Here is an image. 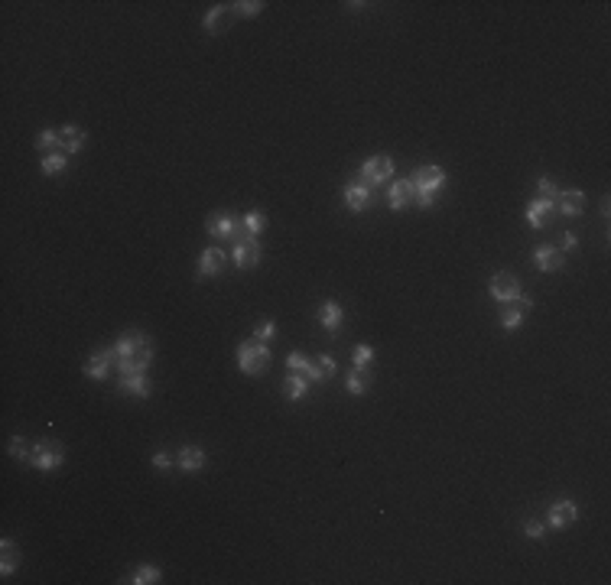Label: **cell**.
<instances>
[{"label":"cell","mask_w":611,"mask_h":585,"mask_svg":"<svg viewBox=\"0 0 611 585\" xmlns=\"http://www.w3.org/2000/svg\"><path fill=\"white\" fill-rule=\"evenodd\" d=\"M231 13H234V7H225V4L212 7L208 13H205V33H221V30H228Z\"/></svg>","instance_id":"cell-18"},{"label":"cell","mask_w":611,"mask_h":585,"mask_svg":"<svg viewBox=\"0 0 611 585\" xmlns=\"http://www.w3.org/2000/svg\"><path fill=\"white\" fill-rule=\"evenodd\" d=\"M582 208H586V192H582V189H566V192H560V212L566 215V218L582 215Z\"/></svg>","instance_id":"cell-17"},{"label":"cell","mask_w":611,"mask_h":585,"mask_svg":"<svg viewBox=\"0 0 611 585\" xmlns=\"http://www.w3.org/2000/svg\"><path fill=\"white\" fill-rule=\"evenodd\" d=\"M391 176H393L391 156H367V160L361 163V179H365L367 186H381V182H387Z\"/></svg>","instance_id":"cell-5"},{"label":"cell","mask_w":611,"mask_h":585,"mask_svg":"<svg viewBox=\"0 0 611 585\" xmlns=\"http://www.w3.org/2000/svg\"><path fill=\"white\" fill-rule=\"evenodd\" d=\"M410 202H413V179H397L391 186V192H387V205H391L393 212H400Z\"/></svg>","instance_id":"cell-15"},{"label":"cell","mask_w":611,"mask_h":585,"mask_svg":"<svg viewBox=\"0 0 611 585\" xmlns=\"http://www.w3.org/2000/svg\"><path fill=\"white\" fill-rule=\"evenodd\" d=\"M273 335H277V322H273V319H263V322L254 329V339L257 341H270Z\"/></svg>","instance_id":"cell-34"},{"label":"cell","mask_w":611,"mask_h":585,"mask_svg":"<svg viewBox=\"0 0 611 585\" xmlns=\"http://www.w3.org/2000/svg\"><path fill=\"white\" fill-rule=\"evenodd\" d=\"M160 579H163V572H160V569H156V566H150V562H146V566H140V569H137V572L127 579V582H134V585H153V582H160Z\"/></svg>","instance_id":"cell-28"},{"label":"cell","mask_w":611,"mask_h":585,"mask_svg":"<svg viewBox=\"0 0 611 585\" xmlns=\"http://www.w3.org/2000/svg\"><path fill=\"white\" fill-rule=\"evenodd\" d=\"M351 361H355V367H367L374 361V348L371 345H358L355 355H351Z\"/></svg>","instance_id":"cell-31"},{"label":"cell","mask_w":611,"mask_h":585,"mask_svg":"<svg viewBox=\"0 0 611 585\" xmlns=\"http://www.w3.org/2000/svg\"><path fill=\"white\" fill-rule=\"evenodd\" d=\"M341 319H345V313H341V306L335 303V299H325V303L319 306V322H322L325 332H339Z\"/></svg>","instance_id":"cell-20"},{"label":"cell","mask_w":611,"mask_h":585,"mask_svg":"<svg viewBox=\"0 0 611 585\" xmlns=\"http://www.w3.org/2000/svg\"><path fill=\"white\" fill-rule=\"evenodd\" d=\"M114 351H118V358H140V355H150L153 345L146 341L144 332H124L118 341H114Z\"/></svg>","instance_id":"cell-6"},{"label":"cell","mask_w":611,"mask_h":585,"mask_svg":"<svg viewBox=\"0 0 611 585\" xmlns=\"http://www.w3.org/2000/svg\"><path fill=\"white\" fill-rule=\"evenodd\" d=\"M553 208H556L553 199H534V202L527 205V225L530 228H546L553 218Z\"/></svg>","instance_id":"cell-14"},{"label":"cell","mask_w":611,"mask_h":585,"mask_svg":"<svg viewBox=\"0 0 611 585\" xmlns=\"http://www.w3.org/2000/svg\"><path fill=\"white\" fill-rule=\"evenodd\" d=\"M491 296L498 299V303H514V299L520 296V280L514 277V273H494L491 277Z\"/></svg>","instance_id":"cell-8"},{"label":"cell","mask_w":611,"mask_h":585,"mask_svg":"<svg viewBox=\"0 0 611 585\" xmlns=\"http://www.w3.org/2000/svg\"><path fill=\"white\" fill-rule=\"evenodd\" d=\"M534 263L543 273H556L562 267V251H560V247H536V251H534Z\"/></svg>","instance_id":"cell-19"},{"label":"cell","mask_w":611,"mask_h":585,"mask_svg":"<svg viewBox=\"0 0 611 585\" xmlns=\"http://www.w3.org/2000/svg\"><path fill=\"white\" fill-rule=\"evenodd\" d=\"M341 195H345V205H348L351 212H365L367 205H371V186H367L365 179H361V182H358V179L345 182Z\"/></svg>","instance_id":"cell-10"},{"label":"cell","mask_w":611,"mask_h":585,"mask_svg":"<svg viewBox=\"0 0 611 585\" xmlns=\"http://www.w3.org/2000/svg\"><path fill=\"white\" fill-rule=\"evenodd\" d=\"M260 263V247H257V238H241L234 241V267L238 270H251Z\"/></svg>","instance_id":"cell-11"},{"label":"cell","mask_w":611,"mask_h":585,"mask_svg":"<svg viewBox=\"0 0 611 585\" xmlns=\"http://www.w3.org/2000/svg\"><path fill=\"white\" fill-rule=\"evenodd\" d=\"M579 520V508H576V501H553L550 504V527L553 530H566V527H572Z\"/></svg>","instance_id":"cell-9"},{"label":"cell","mask_w":611,"mask_h":585,"mask_svg":"<svg viewBox=\"0 0 611 585\" xmlns=\"http://www.w3.org/2000/svg\"><path fill=\"white\" fill-rule=\"evenodd\" d=\"M306 365H309V358H306V355H299V351H293V355L286 358V367H289V371H293V374L306 371Z\"/></svg>","instance_id":"cell-37"},{"label":"cell","mask_w":611,"mask_h":585,"mask_svg":"<svg viewBox=\"0 0 611 585\" xmlns=\"http://www.w3.org/2000/svg\"><path fill=\"white\" fill-rule=\"evenodd\" d=\"M65 462V446L56 439H43L33 446V455H30V465L39 468V472H56V468Z\"/></svg>","instance_id":"cell-3"},{"label":"cell","mask_w":611,"mask_h":585,"mask_svg":"<svg viewBox=\"0 0 611 585\" xmlns=\"http://www.w3.org/2000/svg\"><path fill=\"white\" fill-rule=\"evenodd\" d=\"M241 225H244V234H247V238H257V234L267 228V215L254 208V212H247L244 218H241Z\"/></svg>","instance_id":"cell-25"},{"label":"cell","mask_w":611,"mask_h":585,"mask_svg":"<svg viewBox=\"0 0 611 585\" xmlns=\"http://www.w3.org/2000/svg\"><path fill=\"white\" fill-rule=\"evenodd\" d=\"M530 299L527 296H517L514 299V303H508L504 306V313H501V325L508 332H514V329H520V325H524V319H527V313H530Z\"/></svg>","instance_id":"cell-13"},{"label":"cell","mask_w":611,"mask_h":585,"mask_svg":"<svg viewBox=\"0 0 611 585\" xmlns=\"http://www.w3.org/2000/svg\"><path fill=\"white\" fill-rule=\"evenodd\" d=\"M205 231L212 234V238H221V241H241L247 238L244 234V225H241L238 218L231 212H215L208 215V221H205Z\"/></svg>","instance_id":"cell-4"},{"label":"cell","mask_w":611,"mask_h":585,"mask_svg":"<svg viewBox=\"0 0 611 585\" xmlns=\"http://www.w3.org/2000/svg\"><path fill=\"white\" fill-rule=\"evenodd\" d=\"M576 244H579V238L572 234V231H566V234L560 238V251H576Z\"/></svg>","instance_id":"cell-40"},{"label":"cell","mask_w":611,"mask_h":585,"mask_svg":"<svg viewBox=\"0 0 611 585\" xmlns=\"http://www.w3.org/2000/svg\"><path fill=\"white\" fill-rule=\"evenodd\" d=\"M306 377H309V381H313V384L325 381V374L319 371V365H315V361H309V365H306Z\"/></svg>","instance_id":"cell-39"},{"label":"cell","mask_w":611,"mask_h":585,"mask_svg":"<svg viewBox=\"0 0 611 585\" xmlns=\"http://www.w3.org/2000/svg\"><path fill=\"white\" fill-rule=\"evenodd\" d=\"M120 390H127L134 397H150V381H146V374H124Z\"/></svg>","instance_id":"cell-22"},{"label":"cell","mask_w":611,"mask_h":585,"mask_svg":"<svg viewBox=\"0 0 611 585\" xmlns=\"http://www.w3.org/2000/svg\"><path fill=\"white\" fill-rule=\"evenodd\" d=\"M0 550H4V562H0V576H10L13 569L20 566V553L13 540H0Z\"/></svg>","instance_id":"cell-23"},{"label":"cell","mask_w":611,"mask_h":585,"mask_svg":"<svg viewBox=\"0 0 611 585\" xmlns=\"http://www.w3.org/2000/svg\"><path fill=\"white\" fill-rule=\"evenodd\" d=\"M36 146H39V150H52V146H59V130H39V137H36Z\"/></svg>","instance_id":"cell-33"},{"label":"cell","mask_w":611,"mask_h":585,"mask_svg":"<svg viewBox=\"0 0 611 585\" xmlns=\"http://www.w3.org/2000/svg\"><path fill=\"white\" fill-rule=\"evenodd\" d=\"M309 377H303V374H289L286 377V400H293V403H296V400H303L306 394H309Z\"/></svg>","instance_id":"cell-24"},{"label":"cell","mask_w":611,"mask_h":585,"mask_svg":"<svg viewBox=\"0 0 611 585\" xmlns=\"http://www.w3.org/2000/svg\"><path fill=\"white\" fill-rule=\"evenodd\" d=\"M270 365V348L267 341H257V339H244L238 345V367L247 374V377H257V374L267 371Z\"/></svg>","instance_id":"cell-2"},{"label":"cell","mask_w":611,"mask_h":585,"mask_svg":"<svg viewBox=\"0 0 611 585\" xmlns=\"http://www.w3.org/2000/svg\"><path fill=\"white\" fill-rule=\"evenodd\" d=\"M179 465V455H172V452H156L153 455V468H160V472H166V468Z\"/></svg>","instance_id":"cell-35"},{"label":"cell","mask_w":611,"mask_h":585,"mask_svg":"<svg viewBox=\"0 0 611 585\" xmlns=\"http://www.w3.org/2000/svg\"><path fill=\"white\" fill-rule=\"evenodd\" d=\"M315 365H319V371H322L325 377H332V374L339 371V365H335V358H332V355H322L319 361H315Z\"/></svg>","instance_id":"cell-38"},{"label":"cell","mask_w":611,"mask_h":585,"mask_svg":"<svg viewBox=\"0 0 611 585\" xmlns=\"http://www.w3.org/2000/svg\"><path fill=\"white\" fill-rule=\"evenodd\" d=\"M33 446H36V442H30L26 436H13V439H10V446H7V452L13 458H26V462H30V455H33Z\"/></svg>","instance_id":"cell-29"},{"label":"cell","mask_w":611,"mask_h":585,"mask_svg":"<svg viewBox=\"0 0 611 585\" xmlns=\"http://www.w3.org/2000/svg\"><path fill=\"white\" fill-rule=\"evenodd\" d=\"M228 267V254L221 247H205L199 257V277H218Z\"/></svg>","instance_id":"cell-12"},{"label":"cell","mask_w":611,"mask_h":585,"mask_svg":"<svg viewBox=\"0 0 611 585\" xmlns=\"http://www.w3.org/2000/svg\"><path fill=\"white\" fill-rule=\"evenodd\" d=\"M442 182H446V170L442 166H420L413 176V202L420 205V208H429V205L436 202V195H439Z\"/></svg>","instance_id":"cell-1"},{"label":"cell","mask_w":611,"mask_h":585,"mask_svg":"<svg viewBox=\"0 0 611 585\" xmlns=\"http://www.w3.org/2000/svg\"><path fill=\"white\" fill-rule=\"evenodd\" d=\"M536 189H540V199H553V202H556V199H560V186H556V182H553V179H536Z\"/></svg>","instance_id":"cell-32"},{"label":"cell","mask_w":611,"mask_h":585,"mask_svg":"<svg viewBox=\"0 0 611 585\" xmlns=\"http://www.w3.org/2000/svg\"><path fill=\"white\" fill-rule=\"evenodd\" d=\"M524 534L530 536V540H540V536L546 534V527L540 524V520H536V517H530V520H524Z\"/></svg>","instance_id":"cell-36"},{"label":"cell","mask_w":611,"mask_h":585,"mask_svg":"<svg viewBox=\"0 0 611 585\" xmlns=\"http://www.w3.org/2000/svg\"><path fill=\"white\" fill-rule=\"evenodd\" d=\"M85 127H78V124H68V127H62L59 130V146H62V153H78L82 146H85Z\"/></svg>","instance_id":"cell-16"},{"label":"cell","mask_w":611,"mask_h":585,"mask_svg":"<svg viewBox=\"0 0 611 585\" xmlns=\"http://www.w3.org/2000/svg\"><path fill=\"white\" fill-rule=\"evenodd\" d=\"M111 371H118V351H114V348H101V351H94V355L88 358L85 374L92 381H104Z\"/></svg>","instance_id":"cell-7"},{"label":"cell","mask_w":611,"mask_h":585,"mask_svg":"<svg viewBox=\"0 0 611 585\" xmlns=\"http://www.w3.org/2000/svg\"><path fill=\"white\" fill-rule=\"evenodd\" d=\"M367 384H371V374H367L365 367H355V371L348 374V381H345V387H348V394L361 397V394L367 390Z\"/></svg>","instance_id":"cell-26"},{"label":"cell","mask_w":611,"mask_h":585,"mask_svg":"<svg viewBox=\"0 0 611 585\" xmlns=\"http://www.w3.org/2000/svg\"><path fill=\"white\" fill-rule=\"evenodd\" d=\"M234 7V13H241V17H257L263 10V0H238V4H231Z\"/></svg>","instance_id":"cell-30"},{"label":"cell","mask_w":611,"mask_h":585,"mask_svg":"<svg viewBox=\"0 0 611 585\" xmlns=\"http://www.w3.org/2000/svg\"><path fill=\"white\" fill-rule=\"evenodd\" d=\"M202 465H205V449H199V446H182L179 449V468L182 472H199Z\"/></svg>","instance_id":"cell-21"},{"label":"cell","mask_w":611,"mask_h":585,"mask_svg":"<svg viewBox=\"0 0 611 585\" xmlns=\"http://www.w3.org/2000/svg\"><path fill=\"white\" fill-rule=\"evenodd\" d=\"M65 166H68V156H65V153H46V156H43V166H39V170H43V176H59Z\"/></svg>","instance_id":"cell-27"}]
</instances>
